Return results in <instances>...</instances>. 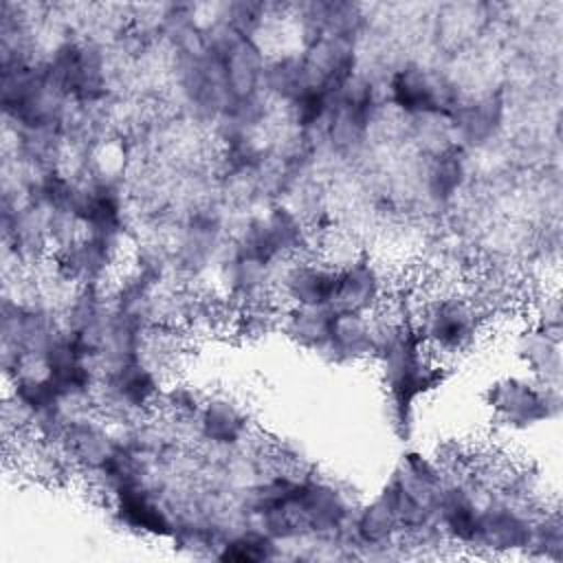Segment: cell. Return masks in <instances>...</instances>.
<instances>
[{
  "label": "cell",
  "instance_id": "cell-8",
  "mask_svg": "<svg viewBox=\"0 0 563 563\" xmlns=\"http://www.w3.org/2000/svg\"><path fill=\"white\" fill-rule=\"evenodd\" d=\"M198 429L200 435L211 444L231 446L246 431L244 407L231 396L207 398L198 411Z\"/></svg>",
  "mask_w": 563,
  "mask_h": 563
},
{
  "label": "cell",
  "instance_id": "cell-5",
  "mask_svg": "<svg viewBox=\"0 0 563 563\" xmlns=\"http://www.w3.org/2000/svg\"><path fill=\"white\" fill-rule=\"evenodd\" d=\"M376 323L374 317L352 310H334L330 343L323 358L332 363H358L374 358Z\"/></svg>",
  "mask_w": 563,
  "mask_h": 563
},
{
  "label": "cell",
  "instance_id": "cell-10",
  "mask_svg": "<svg viewBox=\"0 0 563 563\" xmlns=\"http://www.w3.org/2000/svg\"><path fill=\"white\" fill-rule=\"evenodd\" d=\"M453 123L455 134L471 143H482L493 134V130L501 121V101L497 97H484L468 106H453Z\"/></svg>",
  "mask_w": 563,
  "mask_h": 563
},
{
  "label": "cell",
  "instance_id": "cell-3",
  "mask_svg": "<svg viewBox=\"0 0 563 563\" xmlns=\"http://www.w3.org/2000/svg\"><path fill=\"white\" fill-rule=\"evenodd\" d=\"M488 405L508 427H530L548 418L559 407L556 387L539 383L532 385L521 378H506L490 385Z\"/></svg>",
  "mask_w": 563,
  "mask_h": 563
},
{
  "label": "cell",
  "instance_id": "cell-7",
  "mask_svg": "<svg viewBox=\"0 0 563 563\" xmlns=\"http://www.w3.org/2000/svg\"><path fill=\"white\" fill-rule=\"evenodd\" d=\"M334 306H292L282 312L284 334L306 352L325 354L334 319Z\"/></svg>",
  "mask_w": 563,
  "mask_h": 563
},
{
  "label": "cell",
  "instance_id": "cell-2",
  "mask_svg": "<svg viewBox=\"0 0 563 563\" xmlns=\"http://www.w3.org/2000/svg\"><path fill=\"white\" fill-rule=\"evenodd\" d=\"M336 290V271L319 257H295L279 266L273 295L284 308L292 306H332Z\"/></svg>",
  "mask_w": 563,
  "mask_h": 563
},
{
  "label": "cell",
  "instance_id": "cell-4",
  "mask_svg": "<svg viewBox=\"0 0 563 563\" xmlns=\"http://www.w3.org/2000/svg\"><path fill=\"white\" fill-rule=\"evenodd\" d=\"M387 299V275L380 266L367 257L358 255L350 264L336 271L334 308L352 312H376Z\"/></svg>",
  "mask_w": 563,
  "mask_h": 563
},
{
  "label": "cell",
  "instance_id": "cell-1",
  "mask_svg": "<svg viewBox=\"0 0 563 563\" xmlns=\"http://www.w3.org/2000/svg\"><path fill=\"white\" fill-rule=\"evenodd\" d=\"M484 308L466 295L442 292L422 301L413 330L435 358L466 354L484 332Z\"/></svg>",
  "mask_w": 563,
  "mask_h": 563
},
{
  "label": "cell",
  "instance_id": "cell-6",
  "mask_svg": "<svg viewBox=\"0 0 563 563\" xmlns=\"http://www.w3.org/2000/svg\"><path fill=\"white\" fill-rule=\"evenodd\" d=\"M391 101L409 114H438L449 106V88L418 66L400 68L391 79Z\"/></svg>",
  "mask_w": 563,
  "mask_h": 563
},
{
  "label": "cell",
  "instance_id": "cell-9",
  "mask_svg": "<svg viewBox=\"0 0 563 563\" xmlns=\"http://www.w3.org/2000/svg\"><path fill=\"white\" fill-rule=\"evenodd\" d=\"M517 354L526 361V365L534 372V376L556 387L561 374V356H559V341L556 334H550L548 328L537 325L521 332L517 343Z\"/></svg>",
  "mask_w": 563,
  "mask_h": 563
},
{
  "label": "cell",
  "instance_id": "cell-11",
  "mask_svg": "<svg viewBox=\"0 0 563 563\" xmlns=\"http://www.w3.org/2000/svg\"><path fill=\"white\" fill-rule=\"evenodd\" d=\"M352 528L365 545H387L396 539L400 523L387 501L378 495L374 501L363 506L352 519Z\"/></svg>",
  "mask_w": 563,
  "mask_h": 563
}]
</instances>
